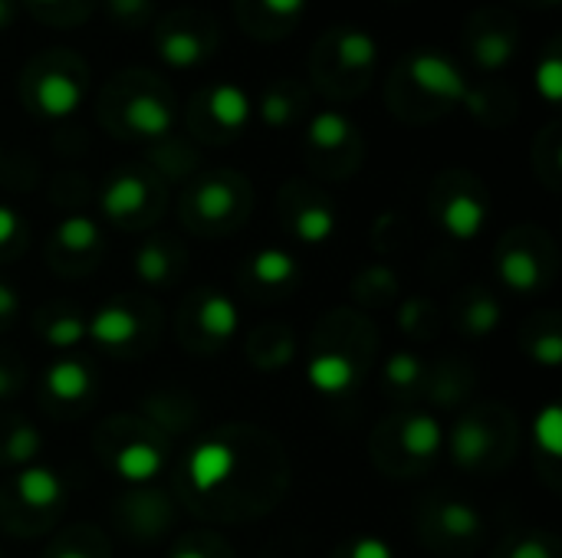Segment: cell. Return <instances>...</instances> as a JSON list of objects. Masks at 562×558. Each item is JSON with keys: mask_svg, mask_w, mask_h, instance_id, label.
Segmentation results:
<instances>
[{"mask_svg": "<svg viewBox=\"0 0 562 558\" xmlns=\"http://www.w3.org/2000/svg\"><path fill=\"white\" fill-rule=\"evenodd\" d=\"M408 76L418 89L431 92V95H441V99H458V102H474L471 99V89L464 82V76L458 72V66L441 56V53H415L408 59Z\"/></svg>", "mask_w": 562, "mask_h": 558, "instance_id": "obj_1", "label": "cell"}, {"mask_svg": "<svg viewBox=\"0 0 562 558\" xmlns=\"http://www.w3.org/2000/svg\"><path fill=\"white\" fill-rule=\"evenodd\" d=\"M234 470H237V451L227 447L224 441H204L191 451L188 480L201 497L221 490L234 477Z\"/></svg>", "mask_w": 562, "mask_h": 558, "instance_id": "obj_2", "label": "cell"}, {"mask_svg": "<svg viewBox=\"0 0 562 558\" xmlns=\"http://www.w3.org/2000/svg\"><path fill=\"white\" fill-rule=\"evenodd\" d=\"M36 109L46 118H69L82 105V86L69 72H43L36 89H33Z\"/></svg>", "mask_w": 562, "mask_h": 558, "instance_id": "obj_3", "label": "cell"}, {"mask_svg": "<svg viewBox=\"0 0 562 558\" xmlns=\"http://www.w3.org/2000/svg\"><path fill=\"white\" fill-rule=\"evenodd\" d=\"M86 335L105 349H122L138 335V316L119 303H109V306L95 309V316L86 326Z\"/></svg>", "mask_w": 562, "mask_h": 558, "instance_id": "obj_4", "label": "cell"}, {"mask_svg": "<svg viewBox=\"0 0 562 558\" xmlns=\"http://www.w3.org/2000/svg\"><path fill=\"white\" fill-rule=\"evenodd\" d=\"M306 382H310L313 391L336 398V395H346V391L352 388V382H356V365H352L342 352H319V355H313L310 365H306Z\"/></svg>", "mask_w": 562, "mask_h": 558, "instance_id": "obj_5", "label": "cell"}, {"mask_svg": "<svg viewBox=\"0 0 562 558\" xmlns=\"http://www.w3.org/2000/svg\"><path fill=\"white\" fill-rule=\"evenodd\" d=\"M487 224V207L481 197L474 194H454L445 207H441V227L448 237L454 240H474Z\"/></svg>", "mask_w": 562, "mask_h": 558, "instance_id": "obj_6", "label": "cell"}, {"mask_svg": "<svg viewBox=\"0 0 562 558\" xmlns=\"http://www.w3.org/2000/svg\"><path fill=\"white\" fill-rule=\"evenodd\" d=\"M115 474L125 480V483H151L161 470H165V454L155 447V444H145V441H132L125 444L115 460H112Z\"/></svg>", "mask_w": 562, "mask_h": 558, "instance_id": "obj_7", "label": "cell"}, {"mask_svg": "<svg viewBox=\"0 0 562 558\" xmlns=\"http://www.w3.org/2000/svg\"><path fill=\"white\" fill-rule=\"evenodd\" d=\"M13 490L20 497L23 506H33V510H49L59 503L63 497V483L59 477L49 470V467H40V464H30L16 474L13 480Z\"/></svg>", "mask_w": 562, "mask_h": 558, "instance_id": "obj_8", "label": "cell"}, {"mask_svg": "<svg viewBox=\"0 0 562 558\" xmlns=\"http://www.w3.org/2000/svg\"><path fill=\"white\" fill-rule=\"evenodd\" d=\"M145 197H148V187H145V181L138 174H119V178H112L105 184L99 204H102V214L105 217L125 220V217H132V214L142 210Z\"/></svg>", "mask_w": 562, "mask_h": 558, "instance_id": "obj_9", "label": "cell"}, {"mask_svg": "<svg viewBox=\"0 0 562 558\" xmlns=\"http://www.w3.org/2000/svg\"><path fill=\"white\" fill-rule=\"evenodd\" d=\"M125 125L145 138H161L171 128V109L158 99V95H132L125 105Z\"/></svg>", "mask_w": 562, "mask_h": 558, "instance_id": "obj_10", "label": "cell"}, {"mask_svg": "<svg viewBox=\"0 0 562 558\" xmlns=\"http://www.w3.org/2000/svg\"><path fill=\"white\" fill-rule=\"evenodd\" d=\"M198 326H201V332L207 339L227 342L240 329V312H237L234 299H227L221 293H211V296H204V303L198 309Z\"/></svg>", "mask_w": 562, "mask_h": 558, "instance_id": "obj_11", "label": "cell"}, {"mask_svg": "<svg viewBox=\"0 0 562 558\" xmlns=\"http://www.w3.org/2000/svg\"><path fill=\"white\" fill-rule=\"evenodd\" d=\"M89 388H92V378H89L86 365H79L72 358L53 362L49 372H46V391L56 401H79V398L89 395Z\"/></svg>", "mask_w": 562, "mask_h": 558, "instance_id": "obj_12", "label": "cell"}, {"mask_svg": "<svg viewBox=\"0 0 562 558\" xmlns=\"http://www.w3.org/2000/svg\"><path fill=\"white\" fill-rule=\"evenodd\" d=\"M207 105H211L214 122H221L224 128H240V125L250 118V99H247V92H244L237 82H221V86H214Z\"/></svg>", "mask_w": 562, "mask_h": 558, "instance_id": "obj_13", "label": "cell"}, {"mask_svg": "<svg viewBox=\"0 0 562 558\" xmlns=\"http://www.w3.org/2000/svg\"><path fill=\"white\" fill-rule=\"evenodd\" d=\"M501 280L517 293H533L540 283V263L527 247H510L501 257Z\"/></svg>", "mask_w": 562, "mask_h": 558, "instance_id": "obj_14", "label": "cell"}, {"mask_svg": "<svg viewBox=\"0 0 562 558\" xmlns=\"http://www.w3.org/2000/svg\"><path fill=\"white\" fill-rule=\"evenodd\" d=\"M402 444H405V451L415 454V457H435V454L445 447V431H441L438 418H431V414H415V418H408L405 428H402Z\"/></svg>", "mask_w": 562, "mask_h": 558, "instance_id": "obj_15", "label": "cell"}, {"mask_svg": "<svg viewBox=\"0 0 562 558\" xmlns=\"http://www.w3.org/2000/svg\"><path fill=\"white\" fill-rule=\"evenodd\" d=\"M250 276L260 283V286H283L296 276V260L286 253V250H277V247H267L260 253H254L250 260Z\"/></svg>", "mask_w": 562, "mask_h": 558, "instance_id": "obj_16", "label": "cell"}, {"mask_svg": "<svg viewBox=\"0 0 562 558\" xmlns=\"http://www.w3.org/2000/svg\"><path fill=\"white\" fill-rule=\"evenodd\" d=\"M158 56H161L168 66L188 69V66H194V62L204 56V43H201V36L191 33V30H168V33L158 39Z\"/></svg>", "mask_w": 562, "mask_h": 558, "instance_id": "obj_17", "label": "cell"}, {"mask_svg": "<svg viewBox=\"0 0 562 558\" xmlns=\"http://www.w3.org/2000/svg\"><path fill=\"white\" fill-rule=\"evenodd\" d=\"M379 59V43L369 30H349L339 36V62L346 69H369Z\"/></svg>", "mask_w": 562, "mask_h": 558, "instance_id": "obj_18", "label": "cell"}, {"mask_svg": "<svg viewBox=\"0 0 562 558\" xmlns=\"http://www.w3.org/2000/svg\"><path fill=\"white\" fill-rule=\"evenodd\" d=\"M487 454V431L477 421H464L461 428H454L451 434V457L464 467L477 464Z\"/></svg>", "mask_w": 562, "mask_h": 558, "instance_id": "obj_19", "label": "cell"}, {"mask_svg": "<svg viewBox=\"0 0 562 558\" xmlns=\"http://www.w3.org/2000/svg\"><path fill=\"white\" fill-rule=\"evenodd\" d=\"M349 135H352V125H349V118L342 112H319L310 122V141L316 148H326V151L339 148V145L349 141Z\"/></svg>", "mask_w": 562, "mask_h": 558, "instance_id": "obj_20", "label": "cell"}, {"mask_svg": "<svg viewBox=\"0 0 562 558\" xmlns=\"http://www.w3.org/2000/svg\"><path fill=\"white\" fill-rule=\"evenodd\" d=\"M234 187L231 184H224V181H204L201 187H198V194H194V207H198V214L201 217H207V220H221V217H227L231 210H234Z\"/></svg>", "mask_w": 562, "mask_h": 558, "instance_id": "obj_21", "label": "cell"}, {"mask_svg": "<svg viewBox=\"0 0 562 558\" xmlns=\"http://www.w3.org/2000/svg\"><path fill=\"white\" fill-rule=\"evenodd\" d=\"M56 243L69 253H86L99 243V227L89 217H66L56 227Z\"/></svg>", "mask_w": 562, "mask_h": 558, "instance_id": "obj_22", "label": "cell"}, {"mask_svg": "<svg viewBox=\"0 0 562 558\" xmlns=\"http://www.w3.org/2000/svg\"><path fill=\"white\" fill-rule=\"evenodd\" d=\"M293 230H296V237L303 243H326L333 237V230H336V214L329 207H323V204L306 207V210H300Z\"/></svg>", "mask_w": 562, "mask_h": 558, "instance_id": "obj_23", "label": "cell"}, {"mask_svg": "<svg viewBox=\"0 0 562 558\" xmlns=\"http://www.w3.org/2000/svg\"><path fill=\"white\" fill-rule=\"evenodd\" d=\"M438 526L454 539H471L481 529V513L468 503H445L438 510Z\"/></svg>", "mask_w": 562, "mask_h": 558, "instance_id": "obj_24", "label": "cell"}, {"mask_svg": "<svg viewBox=\"0 0 562 558\" xmlns=\"http://www.w3.org/2000/svg\"><path fill=\"white\" fill-rule=\"evenodd\" d=\"M533 441L543 454L560 457L562 454V411L560 405H547L537 418H533Z\"/></svg>", "mask_w": 562, "mask_h": 558, "instance_id": "obj_25", "label": "cell"}, {"mask_svg": "<svg viewBox=\"0 0 562 558\" xmlns=\"http://www.w3.org/2000/svg\"><path fill=\"white\" fill-rule=\"evenodd\" d=\"M135 273H138V280L158 286V283H165L168 273H171V257L165 253V247L145 243V247L135 253Z\"/></svg>", "mask_w": 562, "mask_h": 558, "instance_id": "obj_26", "label": "cell"}, {"mask_svg": "<svg viewBox=\"0 0 562 558\" xmlns=\"http://www.w3.org/2000/svg\"><path fill=\"white\" fill-rule=\"evenodd\" d=\"M510 56H514V36H510V33L491 30V33H484V36L477 39V62H481V66L501 69L504 62H510Z\"/></svg>", "mask_w": 562, "mask_h": 558, "instance_id": "obj_27", "label": "cell"}, {"mask_svg": "<svg viewBox=\"0 0 562 558\" xmlns=\"http://www.w3.org/2000/svg\"><path fill=\"white\" fill-rule=\"evenodd\" d=\"M46 342L53 345V349H72V345H79L82 339H86V322L79 319V316H56L49 326H46Z\"/></svg>", "mask_w": 562, "mask_h": 558, "instance_id": "obj_28", "label": "cell"}, {"mask_svg": "<svg viewBox=\"0 0 562 558\" xmlns=\"http://www.w3.org/2000/svg\"><path fill=\"white\" fill-rule=\"evenodd\" d=\"M501 322V306L494 299H474L464 312V329L474 332V335H487L494 332Z\"/></svg>", "mask_w": 562, "mask_h": 558, "instance_id": "obj_29", "label": "cell"}, {"mask_svg": "<svg viewBox=\"0 0 562 558\" xmlns=\"http://www.w3.org/2000/svg\"><path fill=\"white\" fill-rule=\"evenodd\" d=\"M385 378L389 385L395 388H412L418 378H422V362L408 352H395L389 362H385Z\"/></svg>", "mask_w": 562, "mask_h": 558, "instance_id": "obj_30", "label": "cell"}, {"mask_svg": "<svg viewBox=\"0 0 562 558\" xmlns=\"http://www.w3.org/2000/svg\"><path fill=\"white\" fill-rule=\"evenodd\" d=\"M540 95L547 102H560L562 99V59L557 53H550L540 66H537V76H533Z\"/></svg>", "mask_w": 562, "mask_h": 558, "instance_id": "obj_31", "label": "cell"}, {"mask_svg": "<svg viewBox=\"0 0 562 558\" xmlns=\"http://www.w3.org/2000/svg\"><path fill=\"white\" fill-rule=\"evenodd\" d=\"M36 454H40V434L20 424V428L10 434V441H7V457H10L13 464L30 467V464L36 460Z\"/></svg>", "mask_w": 562, "mask_h": 558, "instance_id": "obj_32", "label": "cell"}, {"mask_svg": "<svg viewBox=\"0 0 562 558\" xmlns=\"http://www.w3.org/2000/svg\"><path fill=\"white\" fill-rule=\"evenodd\" d=\"M293 115V102L283 95V92H267L263 102H260V118L270 125V128H283Z\"/></svg>", "mask_w": 562, "mask_h": 558, "instance_id": "obj_33", "label": "cell"}, {"mask_svg": "<svg viewBox=\"0 0 562 558\" xmlns=\"http://www.w3.org/2000/svg\"><path fill=\"white\" fill-rule=\"evenodd\" d=\"M533 358L540 362V365H550V368H557L562 362V339L557 332H550V335H543V339H537L533 342Z\"/></svg>", "mask_w": 562, "mask_h": 558, "instance_id": "obj_34", "label": "cell"}, {"mask_svg": "<svg viewBox=\"0 0 562 558\" xmlns=\"http://www.w3.org/2000/svg\"><path fill=\"white\" fill-rule=\"evenodd\" d=\"M349 558H395V553H392V546H389L385 539H379V536H362V539L352 543Z\"/></svg>", "mask_w": 562, "mask_h": 558, "instance_id": "obj_35", "label": "cell"}, {"mask_svg": "<svg viewBox=\"0 0 562 558\" xmlns=\"http://www.w3.org/2000/svg\"><path fill=\"white\" fill-rule=\"evenodd\" d=\"M510 558H553V553L547 549V543L527 536V539H520V543L510 549Z\"/></svg>", "mask_w": 562, "mask_h": 558, "instance_id": "obj_36", "label": "cell"}, {"mask_svg": "<svg viewBox=\"0 0 562 558\" xmlns=\"http://www.w3.org/2000/svg\"><path fill=\"white\" fill-rule=\"evenodd\" d=\"M16 234H20V217H16V210L0 204V247H7Z\"/></svg>", "mask_w": 562, "mask_h": 558, "instance_id": "obj_37", "label": "cell"}, {"mask_svg": "<svg viewBox=\"0 0 562 558\" xmlns=\"http://www.w3.org/2000/svg\"><path fill=\"white\" fill-rule=\"evenodd\" d=\"M20 309V299H16V289L0 283V319H13Z\"/></svg>", "mask_w": 562, "mask_h": 558, "instance_id": "obj_38", "label": "cell"}, {"mask_svg": "<svg viewBox=\"0 0 562 558\" xmlns=\"http://www.w3.org/2000/svg\"><path fill=\"white\" fill-rule=\"evenodd\" d=\"M263 7L277 16H296V13H303L306 0H263Z\"/></svg>", "mask_w": 562, "mask_h": 558, "instance_id": "obj_39", "label": "cell"}, {"mask_svg": "<svg viewBox=\"0 0 562 558\" xmlns=\"http://www.w3.org/2000/svg\"><path fill=\"white\" fill-rule=\"evenodd\" d=\"M112 3V13L119 16H138L148 10V0H109Z\"/></svg>", "mask_w": 562, "mask_h": 558, "instance_id": "obj_40", "label": "cell"}, {"mask_svg": "<svg viewBox=\"0 0 562 558\" xmlns=\"http://www.w3.org/2000/svg\"><path fill=\"white\" fill-rule=\"evenodd\" d=\"M10 16H13V3L10 0H0V26H7Z\"/></svg>", "mask_w": 562, "mask_h": 558, "instance_id": "obj_41", "label": "cell"}, {"mask_svg": "<svg viewBox=\"0 0 562 558\" xmlns=\"http://www.w3.org/2000/svg\"><path fill=\"white\" fill-rule=\"evenodd\" d=\"M13 388V382H10V375H7V368H0V398L7 395Z\"/></svg>", "mask_w": 562, "mask_h": 558, "instance_id": "obj_42", "label": "cell"}, {"mask_svg": "<svg viewBox=\"0 0 562 558\" xmlns=\"http://www.w3.org/2000/svg\"><path fill=\"white\" fill-rule=\"evenodd\" d=\"M171 558H207L204 553H198V549H178Z\"/></svg>", "mask_w": 562, "mask_h": 558, "instance_id": "obj_43", "label": "cell"}, {"mask_svg": "<svg viewBox=\"0 0 562 558\" xmlns=\"http://www.w3.org/2000/svg\"><path fill=\"white\" fill-rule=\"evenodd\" d=\"M53 558H86V556H82V553H56Z\"/></svg>", "mask_w": 562, "mask_h": 558, "instance_id": "obj_44", "label": "cell"}, {"mask_svg": "<svg viewBox=\"0 0 562 558\" xmlns=\"http://www.w3.org/2000/svg\"><path fill=\"white\" fill-rule=\"evenodd\" d=\"M40 3H53V0H40Z\"/></svg>", "mask_w": 562, "mask_h": 558, "instance_id": "obj_45", "label": "cell"}]
</instances>
